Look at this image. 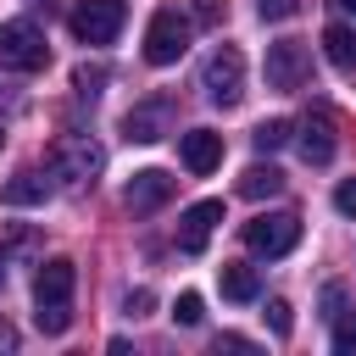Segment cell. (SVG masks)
<instances>
[{"mask_svg": "<svg viewBox=\"0 0 356 356\" xmlns=\"http://www.w3.org/2000/svg\"><path fill=\"white\" fill-rule=\"evenodd\" d=\"M0 350H17V328H11L6 317H0Z\"/></svg>", "mask_w": 356, "mask_h": 356, "instance_id": "cell-29", "label": "cell"}, {"mask_svg": "<svg viewBox=\"0 0 356 356\" xmlns=\"http://www.w3.org/2000/svg\"><path fill=\"white\" fill-rule=\"evenodd\" d=\"M0 145H6V134H0Z\"/></svg>", "mask_w": 356, "mask_h": 356, "instance_id": "cell-32", "label": "cell"}, {"mask_svg": "<svg viewBox=\"0 0 356 356\" xmlns=\"http://www.w3.org/2000/svg\"><path fill=\"white\" fill-rule=\"evenodd\" d=\"M167 134H172V100L167 95H150L122 117V139H134V145H156Z\"/></svg>", "mask_w": 356, "mask_h": 356, "instance_id": "cell-9", "label": "cell"}, {"mask_svg": "<svg viewBox=\"0 0 356 356\" xmlns=\"http://www.w3.org/2000/svg\"><path fill=\"white\" fill-rule=\"evenodd\" d=\"M172 172H161V167H145V172H134L128 178V189H122V200H128V211H156V206H167L172 200Z\"/></svg>", "mask_w": 356, "mask_h": 356, "instance_id": "cell-10", "label": "cell"}, {"mask_svg": "<svg viewBox=\"0 0 356 356\" xmlns=\"http://www.w3.org/2000/svg\"><path fill=\"white\" fill-rule=\"evenodd\" d=\"M284 189V172L273 167V161H250L245 172H239V195L245 200H261V195H278Z\"/></svg>", "mask_w": 356, "mask_h": 356, "instance_id": "cell-15", "label": "cell"}, {"mask_svg": "<svg viewBox=\"0 0 356 356\" xmlns=\"http://www.w3.org/2000/svg\"><path fill=\"white\" fill-rule=\"evenodd\" d=\"M72 83H78L83 95H95V83H106V72H100V67H78V72H72Z\"/></svg>", "mask_w": 356, "mask_h": 356, "instance_id": "cell-25", "label": "cell"}, {"mask_svg": "<svg viewBox=\"0 0 356 356\" xmlns=\"http://www.w3.org/2000/svg\"><path fill=\"white\" fill-rule=\"evenodd\" d=\"M334 6H339V11H345V17H356V0H334Z\"/></svg>", "mask_w": 356, "mask_h": 356, "instance_id": "cell-30", "label": "cell"}, {"mask_svg": "<svg viewBox=\"0 0 356 356\" xmlns=\"http://www.w3.org/2000/svg\"><path fill=\"white\" fill-rule=\"evenodd\" d=\"M323 56L339 67V72H356V28H345V22H334L328 33H323Z\"/></svg>", "mask_w": 356, "mask_h": 356, "instance_id": "cell-17", "label": "cell"}, {"mask_svg": "<svg viewBox=\"0 0 356 356\" xmlns=\"http://www.w3.org/2000/svg\"><path fill=\"white\" fill-rule=\"evenodd\" d=\"M145 312H150V289H134L128 295V317H145Z\"/></svg>", "mask_w": 356, "mask_h": 356, "instance_id": "cell-26", "label": "cell"}, {"mask_svg": "<svg viewBox=\"0 0 356 356\" xmlns=\"http://www.w3.org/2000/svg\"><path fill=\"white\" fill-rule=\"evenodd\" d=\"M217 350H250V339H239V334H222V339H217Z\"/></svg>", "mask_w": 356, "mask_h": 356, "instance_id": "cell-28", "label": "cell"}, {"mask_svg": "<svg viewBox=\"0 0 356 356\" xmlns=\"http://www.w3.org/2000/svg\"><path fill=\"white\" fill-rule=\"evenodd\" d=\"M189 33H195V22H189L184 11H172V6H161V11L150 17V28H145V61H150V67H172V61L189 50Z\"/></svg>", "mask_w": 356, "mask_h": 356, "instance_id": "cell-4", "label": "cell"}, {"mask_svg": "<svg viewBox=\"0 0 356 356\" xmlns=\"http://www.w3.org/2000/svg\"><path fill=\"white\" fill-rule=\"evenodd\" d=\"M323 306H328V312H323V317H328V323H334V317H339V312H345V295H339V289H323Z\"/></svg>", "mask_w": 356, "mask_h": 356, "instance_id": "cell-27", "label": "cell"}, {"mask_svg": "<svg viewBox=\"0 0 356 356\" xmlns=\"http://www.w3.org/2000/svg\"><path fill=\"white\" fill-rule=\"evenodd\" d=\"M245 245L256 256H289L300 245V217L295 211H261L245 222Z\"/></svg>", "mask_w": 356, "mask_h": 356, "instance_id": "cell-7", "label": "cell"}, {"mask_svg": "<svg viewBox=\"0 0 356 356\" xmlns=\"http://www.w3.org/2000/svg\"><path fill=\"white\" fill-rule=\"evenodd\" d=\"M334 356H356V312L334 317Z\"/></svg>", "mask_w": 356, "mask_h": 356, "instance_id": "cell-19", "label": "cell"}, {"mask_svg": "<svg viewBox=\"0 0 356 356\" xmlns=\"http://www.w3.org/2000/svg\"><path fill=\"white\" fill-rule=\"evenodd\" d=\"M217 284H222L228 300H256V295H261V278H256V267H245V261H222Z\"/></svg>", "mask_w": 356, "mask_h": 356, "instance_id": "cell-16", "label": "cell"}, {"mask_svg": "<svg viewBox=\"0 0 356 356\" xmlns=\"http://www.w3.org/2000/svg\"><path fill=\"white\" fill-rule=\"evenodd\" d=\"M44 61H50V44H44V28L33 17L0 22V67L6 72H39Z\"/></svg>", "mask_w": 356, "mask_h": 356, "instance_id": "cell-2", "label": "cell"}, {"mask_svg": "<svg viewBox=\"0 0 356 356\" xmlns=\"http://www.w3.org/2000/svg\"><path fill=\"white\" fill-rule=\"evenodd\" d=\"M0 200H6V206H44V200H50V184H44V172H33V167H22L17 178H6V189H0Z\"/></svg>", "mask_w": 356, "mask_h": 356, "instance_id": "cell-14", "label": "cell"}, {"mask_svg": "<svg viewBox=\"0 0 356 356\" xmlns=\"http://www.w3.org/2000/svg\"><path fill=\"white\" fill-rule=\"evenodd\" d=\"M228 17V0H189V22H200V28H217Z\"/></svg>", "mask_w": 356, "mask_h": 356, "instance_id": "cell-20", "label": "cell"}, {"mask_svg": "<svg viewBox=\"0 0 356 356\" xmlns=\"http://www.w3.org/2000/svg\"><path fill=\"white\" fill-rule=\"evenodd\" d=\"M172 317H178V323H184V328H195V323H200V317H206V300H200V295H195V289H184V295H178V306H172Z\"/></svg>", "mask_w": 356, "mask_h": 356, "instance_id": "cell-21", "label": "cell"}, {"mask_svg": "<svg viewBox=\"0 0 356 356\" xmlns=\"http://www.w3.org/2000/svg\"><path fill=\"white\" fill-rule=\"evenodd\" d=\"M222 222V200H195L189 211H184V222H178V250H206V239H211V228Z\"/></svg>", "mask_w": 356, "mask_h": 356, "instance_id": "cell-12", "label": "cell"}, {"mask_svg": "<svg viewBox=\"0 0 356 356\" xmlns=\"http://www.w3.org/2000/svg\"><path fill=\"white\" fill-rule=\"evenodd\" d=\"M122 22H128V0H78L67 17L72 39H83V44H111L122 33Z\"/></svg>", "mask_w": 356, "mask_h": 356, "instance_id": "cell-6", "label": "cell"}, {"mask_svg": "<svg viewBox=\"0 0 356 356\" xmlns=\"http://www.w3.org/2000/svg\"><path fill=\"white\" fill-rule=\"evenodd\" d=\"M334 211H345V217H356V178H345V184L334 189Z\"/></svg>", "mask_w": 356, "mask_h": 356, "instance_id": "cell-24", "label": "cell"}, {"mask_svg": "<svg viewBox=\"0 0 356 356\" xmlns=\"http://www.w3.org/2000/svg\"><path fill=\"white\" fill-rule=\"evenodd\" d=\"M250 139H256V150L267 156V150H278V145H289V139H295V122L267 117V122H256V134H250Z\"/></svg>", "mask_w": 356, "mask_h": 356, "instance_id": "cell-18", "label": "cell"}, {"mask_svg": "<svg viewBox=\"0 0 356 356\" xmlns=\"http://www.w3.org/2000/svg\"><path fill=\"white\" fill-rule=\"evenodd\" d=\"M267 323H273V334L284 339V334L295 328V317H289V300H278V295H273V300H267Z\"/></svg>", "mask_w": 356, "mask_h": 356, "instance_id": "cell-23", "label": "cell"}, {"mask_svg": "<svg viewBox=\"0 0 356 356\" xmlns=\"http://www.w3.org/2000/svg\"><path fill=\"white\" fill-rule=\"evenodd\" d=\"M106 167V150L89 139V134H61L50 145V172L67 178V184H95V172Z\"/></svg>", "mask_w": 356, "mask_h": 356, "instance_id": "cell-5", "label": "cell"}, {"mask_svg": "<svg viewBox=\"0 0 356 356\" xmlns=\"http://www.w3.org/2000/svg\"><path fill=\"white\" fill-rule=\"evenodd\" d=\"M0 284H6V261H0Z\"/></svg>", "mask_w": 356, "mask_h": 356, "instance_id": "cell-31", "label": "cell"}, {"mask_svg": "<svg viewBox=\"0 0 356 356\" xmlns=\"http://www.w3.org/2000/svg\"><path fill=\"white\" fill-rule=\"evenodd\" d=\"M178 156H184V167H189L195 178H206V172L222 161V134H211V128H189V134L178 139Z\"/></svg>", "mask_w": 356, "mask_h": 356, "instance_id": "cell-13", "label": "cell"}, {"mask_svg": "<svg viewBox=\"0 0 356 356\" xmlns=\"http://www.w3.org/2000/svg\"><path fill=\"white\" fill-rule=\"evenodd\" d=\"M295 145H300V156H306L312 167H323V161H334V150H339V139H334V117H328V111H312V117L300 122V134H295Z\"/></svg>", "mask_w": 356, "mask_h": 356, "instance_id": "cell-11", "label": "cell"}, {"mask_svg": "<svg viewBox=\"0 0 356 356\" xmlns=\"http://www.w3.org/2000/svg\"><path fill=\"white\" fill-rule=\"evenodd\" d=\"M256 11H261V22H289L300 11V0H256Z\"/></svg>", "mask_w": 356, "mask_h": 356, "instance_id": "cell-22", "label": "cell"}, {"mask_svg": "<svg viewBox=\"0 0 356 356\" xmlns=\"http://www.w3.org/2000/svg\"><path fill=\"white\" fill-rule=\"evenodd\" d=\"M200 89H206V100L222 106V111L245 100V56H239V44H217V50L206 56V67H200Z\"/></svg>", "mask_w": 356, "mask_h": 356, "instance_id": "cell-3", "label": "cell"}, {"mask_svg": "<svg viewBox=\"0 0 356 356\" xmlns=\"http://www.w3.org/2000/svg\"><path fill=\"white\" fill-rule=\"evenodd\" d=\"M306 78H312V56H306L300 39H278V44H267V89L295 95V89H306Z\"/></svg>", "mask_w": 356, "mask_h": 356, "instance_id": "cell-8", "label": "cell"}, {"mask_svg": "<svg viewBox=\"0 0 356 356\" xmlns=\"http://www.w3.org/2000/svg\"><path fill=\"white\" fill-rule=\"evenodd\" d=\"M72 289H78V267L67 256L39 261V273H33V323H39V334H67L72 328Z\"/></svg>", "mask_w": 356, "mask_h": 356, "instance_id": "cell-1", "label": "cell"}]
</instances>
